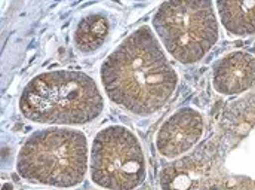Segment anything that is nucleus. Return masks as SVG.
<instances>
[{
	"instance_id": "obj_4",
	"label": "nucleus",
	"mask_w": 255,
	"mask_h": 190,
	"mask_svg": "<svg viewBox=\"0 0 255 190\" xmlns=\"http://www.w3.org/2000/svg\"><path fill=\"white\" fill-rule=\"evenodd\" d=\"M163 48L180 63L202 60L218 39V24L209 1H166L153 16Z\"/></svg>"
},
{
	"instance_id": "obj_7",
	"label": "nucleus",
	"mask_w": 255,
	"mask_h": 190,
	"mask_svg": "<svg viewBox=\"0 0 255 190\" xmlns=\"http://www.w3.org/2000/svg\"><path fill=\"white\" fill-rule=\"evenodd\" d=\"M255 85V58L247 52L226 55L214 70V88L223 95L241 94Z\"/></svg>"
},
{
	"instance_id": "obj_5",
	"label": "nucleus",
	"mask_w": 255,
	"mask_h": 190,
	"mask_svg": "<svg viewBox=\"0 0 255 190\" xmlns=\"http://www.w3.org/2000/svg\"><path fill=\"white\" fill-rule=\"evenodd\" d=\"M91 180L107 190H133L145 179V156L138 137L122 125L103 128L92 140Z\"/></svg>"
},
{
	"instance_id": "obj_10",
	"label": "nucleus",
	"mask_w": 255,
	"mask_h": 190,
	"mask_svg": "<svg viewBox=\"0 0 255 190\" xmlns=\"http://www.w3.org/2000/svg\"><path fill=\"white\" fill-rule=\"evenodd\" d=\"M253 51H254V54H255V43H254V48H253Z\"/></svg>"
},
{
	"instance_id": "obj_9",
	"label": "nucleus",
	"mask_w": 255,
	"mask_h": 190,
	"mask_svg": "<svg viewBox=\"0 0 255 190\" xmlns=\"http://www.w3.org/2000/svg\"><path fill=\"white\" fill-rule=\"evenodd\" d=\"M220 18L226 30L235 36L255 33V1H218Z\"/></svg>"
},
{
	"instance_id": "obj_2",
	"label": "nucleus",
	"mask_w": 255,
	"mask_h": 190,
	"mask_svg": "<svg viewBox=\"0 0 255 190\" xmlns=\"http://www.w3.org/2000/svg\"><path fill=\"white\" fill-rule=\"evenodd\" d=\"M19 110L34 124L74 127L94 122L104 110V100L91 76L74 70H54L34 76L25 85Z\"/></svg>"
},
{
	"instance_id": "obj_6",
	"label": "nucleus",
	"mask_w": 255,
	"mask_h": 190,
	"mask_svg": "<svg viewBox=\"0 0 255 190\" xmlns=\"http://www.w3.org/2000/svg\"><path fill=\"white\" fill-rule=\"evenodd\" d=\"M202 134V116L193 109H181L160 127L156 135V147L166 158H178L190 150Z\"/></svg>"
},
{
	"instance_id": "obj_8",
	"label": "nucleus",
	"mask_w": 255,
	"mask_h": 190,
	"mask_svg": "<svg viewBox=\"0 0 255 190\" xmlns=\"http://www.w3.org/2000/svg\"><path fill=\"white\" fill-rule=\"evenodd\" d=\"M110 31L109 19L101 13H91L83 16L74 30V46L82 54L97 52L107 40Z\"/></svg>"
},
{
	"instance_id": "obj_3",
	"label": "nucleus",
	"mask_w": 255,
	"mask_h": 190,
	"mask_svg": "<svg viewBox=\"0 0 255 190\" xmlns=\"http://www.w3.org/2000/svg\"><path fill=\"white\" fill-rule=\"evenodd\" d=\"M88 159V140L82 131L51 127L25 140L18 153L16 171L30 183L67 189L83 182Z\"/></svg>"
},
{
	"instance_id": "obj_1",
	"label": "nucleus",
	"mask_w": 255,
	"mask_h": 190,
	"mask_svg": "<svg viewBox=\"0 0 255 190\" xmlns=\"http://www.w3.org/2000/svg\"><path fill=\"white\" fill-rule=\"evenodd\" d=\"M100 77L112 103L138 116L160 110L177 86V73L147 25L122 40L104 60Z\"/></svg>"
}]
</instances>
